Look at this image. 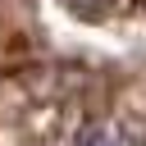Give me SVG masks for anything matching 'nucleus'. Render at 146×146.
I'll list each match as a JSON object with an SVG mask.
<instances>
[{
	"mask_svg": "<svg viewBox=\"0 0 146 146\" xmlns=\"http://www.w3.org/2000/svg\"><path fill=\"white\" fill-rule=\"evenodd\" d=\"M73 146H119V137H114L110 128H82V132L73 137Z\"/></svg>",
	"mask_w": 146,
	"mask_h": 146,
	"instance_id": "f257e3e1",
	"label": "nucleus"
}]
</instances>
